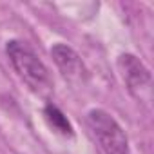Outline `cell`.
<instances>
[{
	"instance_id": "4",
	"label": "cell",
	"mask_w": 154,
	"mask_h": 154,
	"mask_svg": "<svg viewBox=\"0 0 154 154\" xmlns=\"http://www.w3.org/2000/svg\"><path fill=\"white\" fill-rule=\"evenodd\" d=\"M51 56L65 80H69L72 84H84L87 80V69H85L80 54L72 47H69L65 44H54L51 47Z\"/></svg>"
},
{
	"instance_id": "1",
	"label": "cell",
	"mask_w": 154,
	"mask_h": 154,
	"mask_svg": "<svg viewBox=\"0 0 154 154\" xmlns=\"http://www.w3.org/2000/svg\"><path fill=\"white\" fill-rule=\"evenodd\" d=\"M9 62L13 63L17 74L22 82L38 96L47 98L53 94V78L45 63L38 58V54L22 40H9L6 45Z\"/></svg>"
},
{
	"instance_id": "2",
	"label": "cell",
	"mask_w": 154,
	"mask_h": 154,
	"mask_svg": "<svg viewBox=\"0 0 154 154\" xmlns=\"http://www.w3.org/2000/svg\"><path fill=\"white\" fill-rule=\"evenodd\" d=\"M87 123L105 154H131L129 141L120 123L103 109H93L87 112Z\"/></svg>"
},
{
	"instance_id": "5",
	"label": "cell",
	"mask_w": 154,
	"mask_h": 154,
	"mask_svg": "<svg viewBox=\"0 0 154 154\" xmlns=\"http://www.w3.org/2000/svg\"><path fill=\"white\" fill-rule=\"evenodd\" d=\"M44 116H45L47 123H49L56 132H60L62 136H72V125L69 123V120L63 116V112H62L58 107H54V105H51V103L45 105Z\"/></svg>"
},
{
	"instance_id": "3",
	"label": "cell",
	"mask_w": 154,
	"mask_h": 154,
	"mask_svg": "<svg viewBox=\"0 0 154 154\" xmlns=\"http://www.w3.org/2000/svg\"><path fill=\"white\" fill-rule=\"evenodd\" d=\"M118 71L122 74V80L127 85L129 93L140 100V102H149L150 100V85H152V78H150V71L143 65V62L131 54H120L118 56Z\"/></svg>"
}]
</instances>
